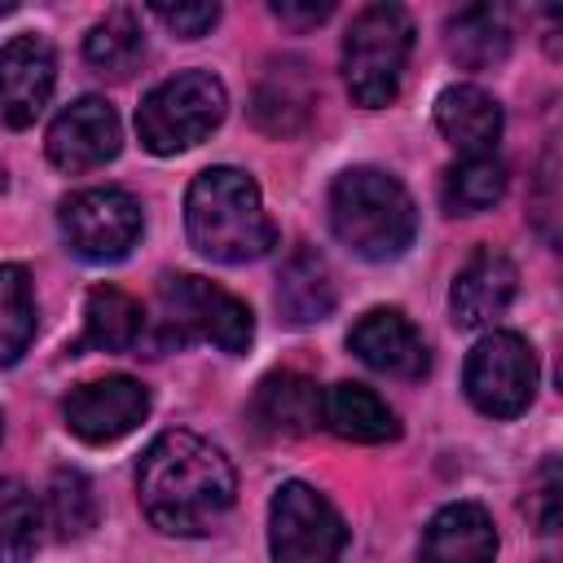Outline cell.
Instances as JSON below:
<instances>
[{
  "label": "cell",
  "instance_id": "obj_24",
  "mask_svg": "<svg viewBox=\"0 0 563 563\" xmlns=\"http://www.w3.org/2000/svg\"><path fill=\"white\" fill-rule=\"evenodd\" d=\"M35 339V286L22 264H0V365H13Z\"/></svg>",
  "mask_w": 563,
  "mask_h": 563
},
{
  "label": "cell",
  "instance_id": "obj_11",
  "mask_svg": "<svg viewBox=\"0 0 563 563\" xmlns=\"http://www.w3.org/2000/svg\"><path fill=\"white\" fill-rule=\"evenodd\" d=\"M57 84V57L53 44L35 31L13 35L0 44V123L4 128H31Z\"/></svg>",
  "mask_w": 563,
  "mask_h": 563
},
{
  "label": "cell",
  "instance_id": "obj_23",
  "mask_svg": "<svg viewBox=\"0 0 563 563\" xmlns=\"http://www.w3.org/2000/svg\"><path fill=\"white\" fill-rule=\"evenodd\" d=\"M141 53H145V35H141V26H136V13H132V9H110V13L88 31V40H84V57H88L101 75H114V79L132 75L136 62H141Z\"/></svg>",
  "mask_w": 563,
  "mask_h": 563
},
{
  "label": "cell",
  "instance_id": "obj_14",
  "mask_svg": "<svg viewBox=\"0 0 563 563\" xmlns=\"http://www.w3.org/2000/svg\"><path fill=\"white\" fill-rule=\"evenodd\" d=\"M515 290H519L515 264H510L501 251H493V246L475 251V255L466 260V268L453 277V290H449L453 325H462V330H484V325H493V321L510 308Z\"/></svg>",
  "mask_w": 563,
  "mask_h": 563
},
{
  "label": "cell",
  "instance_id": "obj_18",
  "mask_svg": "<svg viewBox=\"0 0 563 563\" xmlns=\"http://www.w3.org/2000/svg\"><path fill=\"white\" fill-rule=\"evenodd\" d=\"M251 409L273 435H308L321 427V387L295 369H277L255 387Z\"/></svg>",
  "mask_w": 563,
  "mask_h": 563
},
{
  "label": "cell",
  "instance_id": "obj_4",
  "mask_svg": "<svg viewBox=\"0 0 563 563\" xmlns=\"http://www.w3.org/2000/svg\"><path fill=\"white\" fill-rule=\"evenodd\" d=\"M194 339L238 356L255 339V317L238 295L220 290L216 282H207L198 273H172L158 282L154 347L194 343Z\"/></svg>",
  "mask_w": 563,
  "mask_h": 563
},
{
  "label": "cell",
  "instance_id": "obj_12",
  "mask_svg": "<svg viewBox=\"0 0 563 563\" xmlns=\"http://www.w3.org/2000/svg\"><path fill=\"white\" fill-rule=\"evenodd\" d=\"M48 163L62 172H92L101 163H110L123 145L119 132V114L106 97H79L70 101L53 128H48Z\"/></svg>",
  "mask_w": 563,
  "mask_h": 563
},
{
  "label": "cell",
  "instance_id": "obj_15",
  "mask_svg": "<svg viewBox=\"0 0 563 563\" xmlns=\"http://www.w3.org/2000/svg\"><path fill=\"white\" fill-rule=\"evenodd\" d=\"M497 528L484 506L453 501L431 515L422 532V563H493Z\"/></svg>",
  "mask_w": 563,
  "mask_h": 563
},
{
  "label": "cell",
  "instance_id": "obj_3",
  "mask_svg": "<svg viewBox=\"0 0 563 563\" xmlns=\"http://www.w3.org/2000/svg\"><path fill=\"white\" fill-rule=\"evenodd\" d=\"M330 229L361 260H396L418 238V207L409 189L378 167H347L330 185Z\"/></svg>",
  "mask_w": 563,
  "mask_h": 563
},
{
  "label": "cell",
  "instance_id": "obj_7",
  "mask_svg": "<svg viewBox=\"0 0 563 563\" xmlns=\"http://www.w3.org/2000/svg\"><path fill=\"white\" fill-rule=\"evenodd\" d=\"M273 563H339L347 550L343 515L303 479H286L268 501Z\"/></svg>",
  "mask_w": 563,
  "mask_h": 563
},
{
  "label": "cell",
  "instance_id": "obj_6",
  "mask_svg": "<svg viewBox=\"0 0 563 563\" xmlns=\"http://www.w3.org/2000/svg\"><path fill=\"white\" fill-rule=\"evenodd\" d=\"M229 110V92L211 70H180L154 84L136 110V136L150 154H180L207 141Z\"/></svg>",
  "mask_w": 563,
  "mask_h": 563
},
{
  "label": "cell",
  "instance_id": "obj_8",
  "mask_svg": "<svg viewBox=\"0 0 563 563\" xmlns=\"http://www.w3.org/2000/svg\"><path fill=\"white\" fill-rule=\"evenodd\" d=\"M57 224L66 246L88 264H114L123 260L141 238V202L119 185L79 189L57 202Z\"/></svg>",
  "mask_w": 563,
  "mask_h": 563
},
{
  "label": "cell",
  "instance_id": "obj_29",
  "mask_svg": "<svg viewBox=\"0 0 563 563\" xmlns=\"http://www.w3.org/2000/svg\"><path fill=\"white\" fill-rule=\"evenodd\" d=\"M0 189H4V172H0Z\"/></svg>",
  "mask_w": 563,
  "mask_h": 563
},
{
  "label": "cell",
  "instance_id": "obj_17",
  "mask_svg": "<svg viewBox=\"0 0 563 563\" xmlns=\"http://www.w3.org/2000/svg\"><path fill=\"white\" fill-rule=\"evenodd\" d=\"M321 427L352 444H383L400 435V422L387 409V400L361 383L321 387Z\"/></svg>",
  "mask_w": 563,
  "mask_h": 563
},
{
  "label": "cell",
  "instance_id": "obj_13",
  "mask_svg": "<svg viewBox=\"0 0 563 563\" xmlns=\"http://www.w3.org/2000/svg\"><path fill=\"white\" fill-rule=\"evenodd\" d=\"M347 347L378 374L391 378H422L431 369V352L427 339L418 334V325L400 312V308H369L352 330H347Z\"/></svg>",
  "mask_w": 563,
  "mask_h": 563
},
{
  "label": "cell",
  "instance_id": "obj_26",
  "mask_svg": "<svg viewBox=\"0 0 563 563\" xmlns=\"http://www.w3.org/2000/svg\"><path fill=\"white\" fill-rule=\"evenodd\" d=\"M92 523H97V497H92L88 475L57 471L48 479V528L62 541H70V537H84Z\"/></svg>",
  "mask_w": 563,
  "mask_h": 563
},
{
  "label": "cell",
  "instance_id": "obj_28",
  "mask_svg": "<svg viewBox=\"0 0 563 563\" xmlns=\"http://www.w3.org/2000/svg\"><path fill=\"white\" fill-rule=\"evenodd\" d=\"M330 9L334 4H290V0H277L273 4V18L286 22V26H317V22L330 18Z\"/></svg>",
  "mask_w": 563,
  "mask_h": 563
},
{
  "label": "cell",
  "instance_id": "obj_2",
  "mask_svg": "<svg viewBox=\"0 0 563 563\" xmlns=\"http://www.w3.org/2000/svg\"><path fill=\"white\" fill-rule=\"evenodd\" d=\"M185 233L216 264H251L277 242L260 185L238 167H207L194 176L185 194Z\"/></svg>",
  "mask_w": 563,
  "mask_h": 563
},
{
  "label": "cell",
  "instance_id": "obj_25",
  "mask_svg": "<svg viewBox=\"0 0 563 563\" xmlns=\"http://www.w3.org/2000/svg\"><path fill=\"white\" fill-rule=\"evenodd\" d=\"M40 545V501L22 479H0V563H26Z\"/></svg>",
  "mask_w": 563,
  "mask_h": 563
},
{
  "label": "cell",
  "instance_id": "obj_9",
  "mask_svg": "<svg viewBox=\"0 0 563 563\" xmlns=\"http://www.w3.org/2000/svg\"><path fill=\"white\" fill-rule=\"evenodd\" d=\"M466 400L488 418H519L537 391V352L510 330H488L462 369Z\"/></svg>",
  "mask_w": 563,
  "mask_h": 563
},
{
  "label": "cell",
  "instance_id": "obj_5",
  "mask_svg": "<svg viewBox=\"0 0 563 563\" xmlns=\"http://www.w3.org/2000/svg\"><path fill=\"white\" fill-rule=\"evenodd\" d=\"M413 48V18L400 4H369L343 35V84L356 106L378 110L400 92Z\"/></svg>",
  "mask_w": 563,
  "mask_h": 563
},
{
  "label": "cell",
  "instance_id": "obj_27",
  "mask_svg": "<svg viewBox=\"0 0 563 563\" xmlns=\"http://www.w3.org/2000/svg\"><path fill=\"white\" fill-rule=\"evenodd\" d=\"M150 13L180 40H198L220 22V4H207V0H198V4H150Z\"/></svg>",
  "mask_w": 563,
  "mask_h": 563
},
{
  "label": "cell",
  "instance_id": "obj_21",
  "mask_svg": "<svg viewBox=\"0 0 563 563\" xmlns=\"http://www.w3.org/2000/svg\"><path fill=\"white\" fill-rule=\"evenodd\" d=\"M506 48H510V22L501 9L471 4V9H457L449 18V53L466 70H484V66L501 62Z\"/></svg>",
  "mask_w": 563,
  "mask_h": 563
},
{
  "label": "cell",
  "instance_id": "obj_16",
  "mask_svg": "<svg viewBox=\"0 0 563 563\" xmlns=\"http://www.w3.org/2000/svg\"><path fill=\"white\" fill-rule=\"evenodd\" d=\"M435 128L466 158L493 154V145L501 136V106L493 92H484L475 84H453L435 97Z\"/></svg>",
  "mask_w": 563,
  "mask_h": 563
},
{
  "label": "cell",
  "instance_id": "obj_1",
  "mask_svg": "<svg viewBox=\"0 0 563 563\" xmlns=\"http://www.w3.org/2000/svg\"><path fill=\"white\" fill-rule=\"evenodd\" d=\"M233 462L194 431H163L136 466V501L158 532L202 537L233 506Z\"/></svg>",
  "mask_w": 563,
  "mask_h": 563
},
{
  "label": "cell",
  "instance_id": "obj_10",
  "mask_svg": "<svg viewBox=\"0 0 563 563\" xmlns=\"http://www.w3.org/2000/svg\"><path fill=\"white\" fill-rule=\"evenodd\" d=\"M150 413V391L128 378V374H110V378H92L70 387V396L62 400V418L70 427V435H79L84 444H114L128 431H136Z\"/></svg>",
  "mask_w": 563,
  "mask_h": 563
},
{
  "label": "cell",
  "instance_id": "obj_19",
  "mask_svg": "<svg viewBox=\"0 0 563 563\" xmlns=\"http://www.w3.org/2000/svg\"><path fill=\"white\" fill-rule=\"evenodd\" d=\"M150 334V321H145V308L119 290V286H97L84 303V334L75 339V352H132L141 347Z\"/></svg>",
  "mask_w": 563,
  "mask_h": 563
},
{
  "label": "cell",
  "instance_id": "obj_22",
  "mask_svg": "<svg viewBox=\"0 0 563 563\" xmlns=\"http://www.w3.org/2000/svg\"><path fill=\"white\" fill-rule=\"evenodd\" d=\"M506 194V163L493 158V154H475V158H462L444 172L440 180V198L453 216H475V211H488L497 198Z\"/></svg>",
  "mask_w": 563,
  "mask_h": 563
},
{
  "label": "cell",
  "instance_id": "obj_20",
  "mask_svg": "<svg viewBox=\"0 0 563 563\" xmlns=\"http://www.w3.org/2000/svg\"><path fill=\"white\" fill-rule=\"evenodd\" d=\"M334 308V277L317 251H295L277 273V312L290 325L325 321Z\"/></svg>",
  "mask_w": 563,
  "mask_h": 563
}]
</instances>
